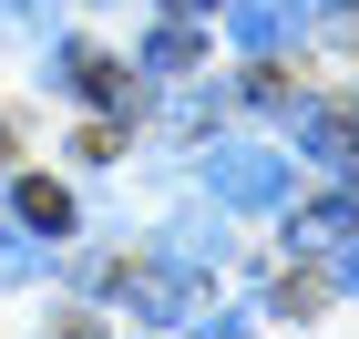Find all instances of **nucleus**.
Listing matches in <instances>:
<instances>
[{"label":"nucleus","mask_w":359,"mask_h":339,"mask_svg":"<svg viewBox=\"0 0 359 339\" xmlns=\"http://www.w3.org/2000/svg\"><path fill=\"white\" fill-rule=\"evenodd\" d=\"M287 185H298V175H287V154H267V144H205V196L216 206H247V216H267V206H287Z\"/></svg>","instance_id":"f257e3e1"},{"label":"nucleus","mask_w":359,"mask_h":339,"mask_svg":"<svg viewBox=\"0 0 359 339\" xmlns=\"http://www.w3.org/2000/svg\"><path fill=\"white\" fill-rule=\"evenodd\" d=\"M298 21H308L298 0H226V31H236V52H257V62L287 52V41H298Z\"/></svg>","instance_id":"f03ea898"},{"label":"nucleus","mask_w":359,"mask_h":339,"mask_svg":"<svg viewBox=\"0 0 359 339\" xmlns=\"http://www.w3.org/2000/svg\"><path fill=\"white\" fill-rule=\"evenodd\" d=\"M185 298H195V267H123V309L134 319H185Z\"/></svg>","instance_id":"7ed1b4c3"},{"label":"nucleus","mask_w":359,"mask_h":339,"mask_svg":"<svg viewBox=\"0 0 359 339\" xmlns=\"http://www.w3.org/2000/svg\"><path fill=\"white\" fill-rule=\"evenodd\" d=\"M359 237V185H339V196H318V206H298V216H287V247H349Z\"/></svg>","instance_id":"20e7f679"},{"label":"nucleus","mask_w":359,"mask_h":339,"mask_svg":"<svg viewBox=\"0 0 359 339\" xmlns=\"http://www.w3.org/2000/svg\"><path fill=\"white\" fill-rule=\"evenodd\" d=\"M11 206H21L31 237H72V196H62L52 175H21V185H11Z\"/></svg>","instance_id":"39448f33"},{"label":"nucleus","mask_w":359,"mask_h":339,"mask_svg":"<svg viewBox=\"0 0 359 339\" xmlns=\"http://www.w3.org/2000/svg\"><path fill=\"white\" fill-rule=\"evenodd\" d=\"M165 257H175V267H216V257H226V226L175 216V226H165Z\"/></svg>","instance_id":"423d86ee"},{"label":"nucleus","mask_w":359,"mask_h":339,"mask_svg":"<svg viewBox=\"0 0 359 339\" xmlns=\"http://www.w3.org/2000/svg\"><path fill=\"white\" fill-rule=\"evenodd\" d=\"M41 267H52V237H31V226L11 237V226H0V288H31Z\"/></svg>","instance_id":"0eeeda50"},{"label":"nucleus","mask_w":359,"mask_h":339,"mask_svg":"<svg viewBox=\"0 0 359 339\" xmlns=\"http://www.w3.org/2000/svg\"><path fill=\"white\" fill-rule=\"evenodd\" d=\"M144 72H195V31H185V21H165L154 41H144Z\"/></svg>","instance_id":"6e6552de"},{"label":"nucleus","mask_w":359,"mask_h":339,"mask_svg":"<svg viewBox=\"0 0 359 339\" xmlns=\"http://www.w3.org/2000/svg\"><path fill=\"white\" fill-rule=\"evenodd\" d=\"M0 31H52V11L41 0H0Z\"/></svg>","instance_id":"1a4fd4ad"},{"label":"nucleus","mask_w":359,"mask_h":339,"mask_svg":"<svg viewBox=\"0 0 359 339\" xmlns=\"http://www.w3.org/2000/svg\"><path fill=\"white\" fill-rule=\"evenodd\" d=\"M339 288H349V298H359V237H349V247H339Z\"/></svg>","instance_id":"9d476101"},{"label":"nucleus","mask_w":359,"mask_h":339,"mask_svg":"<svg viewBox=\"0 0 359 339\" xmlns=\"http://www.w3.org/2000/svg\"><path fill=\"white\" fill-rule=\"evenodd\" d=\"M318 11H329V21H339V31H359V0H318Z\"/></svg>","instance_id":"9b49d317"},{"label":"nucleus","mask_w":359,"mask_h":339,"mask_svg":"<svg viewBox=\"0 0 359 339\" xmlns=\"http://www.w3.org/2000/svg\"><path fill=\"white\" fill-rule=\"evenodd\" d=\"M195 339H247V319H205V329H195Z\"/></svg>","instance_id":"f8f14e48"},{"label":"nucleus","mask_w":359,"mask_h":339,"mask_svg":"<svg viewBox=\"0 0 359 339\" xmlns=\"http://www.w3.org/2000/svg\"><path fill=\"white\" fill-rule=\"evenodd\" d=\"M165 11H175V21H205V11H216V0H165Z\"/></svg>","instance_id":"ddd939ff"},{"label":"nucleus","mask_w":359,"mask_h":339,"mask_svg":"<svg viewBox=\"0 0 359 339\" xmlns=\"http://www.w3.org/2000/svg\"><path fill=\"white\" fill-rule=\"evenodd\" d=\"M0 154H11V124H0Z\"/></svg>","instance_id":"4468645a"}]
</instances>
